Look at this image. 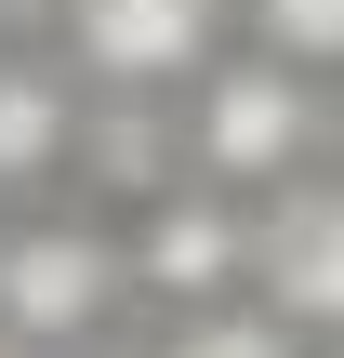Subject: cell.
<instances>
[{
    "mask_svg": "<svg viewBox=\"0 0 344 358\" xmlns=\"http://www.w3.org/2000/svg\"><path fill=\"white\" fill-rule=\"evenodd\" d=\"M119 319H133V239H119V213L27 199L0 226V332L27 358H80V345H119Z\"/></svg>",
    "mask_w": 344,
    "mask_h": 358,
    "instance_id": "cell-1",
    "label": "cell"
},
{
    "mask_svg": "<svg viewBox=\"0 0 344 358\" xmlns=\"http://www.w3.org/2000/svg\"><path fill=\"white\" fill-rule=\"evenodd\" d=\"M172 120H186V173L225 186V199H278V186L318 173V80L278 66L265 40H239L225 66H199L172 93Z\"/></svg>",
    "mask_w": 344,
    "mask_h": 358,
    "instance_id": "cell-2",
    "label": "cell"
},
{
    "mask_svg": "<svg viewBox=\"0 0 344 358\" xmlns=\"http://www.w3.org/2000/svg\"><path fill=\"white\" fill-rule=\"evenodd\" d=\"M66 66L93 93H186L239 53V0H66Z\"/></svg>",
    "mask_w": 344,
    "mask_h": 358,
    "instance_id": "cell-3",
    "label": "cell"
},
{
    "mask_svg": "<svg viewBox=\"0 0 344 358\" xmlns=\"http://www.w3.org/2000/svg\"><path fill=\"white\" fill-rule=\"evenodd\" d=\"M119 239H133V306L146 319H186V306H225V292H252V199H225V186H159L146 213H119Z\"/></svg>",
    "mask_w": 344,
    "mask_h": 358,
    "instance_id": "cell-4",
    "label": "cell"
},
{
    "mask_svg": "<svg viewBox=\"0 0 344 358\" xmlns=\"http://www.w3.org/2000/svg\"><path fill=\"white\" fill-rule=\"evenodd\" d=\"M252 292L292 332L344 345V173H305V186L252 199Z\"/></svg>",
    "mask_w": 344,
    "mask_h": 358,
    "instance_id": "cell-5",
    "label": "cell"
},
{
    "mask_svg": "<svg viewBox=\"0 0 344 358\" xmlns=\"http://www.w3.org/2000/svg\"><path fill=\"white\" fill-rule=\"evenodd\" d=\"M80 120H93V80L40 40H0V199L27 213L40 186H66L80 159Z\"/></svg>",
    "mask_w": 344,
    "mask_h": 358,
    "instance_id": "cell-6",
    "label": "cell"
},
{
    "mask_svg": "<svg viewBox=\"0 0 344 358\" xmlns=\"http://www.w3.org/2000/svg\"><path fill=\"white\" fill-rule=\"evenodd\" d=\"M146 358H318V332H292L265 292H225V306L159 319V345H146Z\"/></svg>",
    "mask_w": 344,
    "mask_h": 358,
    "instance_id": "cell-7",
    "label": "cell"
},
{
    "mask_svg": "<svg viewBox=\"0 0 344 358\" xmlns=\"http://www.w3.org/2000/svg\"><path fill=\"white\" fill-rule=\"evenodd\" d=\"M239 40H265L305 80H344V0H239Z\"/></svg>",
    "mask_w": 344,
    "mask_h": 358,
    "instance_id": "cell-8",
    "label": "cell"
},
{
    "mask_svg": "<svg viewBox=\"0 0 344 358\" xmlns=\"http://www.w3.org/2000/svg\"><path fill=\"white\" fill-rule=\"evenodd\" d=\"M66 27V0H0V40H53Z\"/></svg>",
    "mask_w": 344,
    "mask_h": 358,
    "instance_id": "cell-9",
    "label": "cell"
},
{
    "mask_svg": "<svg viewBox=\"0 0 344 358\" xmlns=\"http://www.w3.org/2000/svg\"><path fill=\"white\" fill-rule=\"evenodd\" d=\"M318 173H344V80H318Z\"/></svg>",
    "mask_w": 344,
    "mask_h": 358,
    "instance_id": "cell-10",
    "label": "cell"
},
{
    "mask_svg": "<svg viewBox=\"0 0 344 358\" xmlns=\"http://www.w3.org/2000/svg\"><path fill=\"white\" fill-rule=\"evenodd\" d=\"M80 358H133V345H80Z\"/></svg>",
    "mask_w": 344,
    "mask_h": 358,
    "instance_id": "cell-11",
    "label": "cell"
},
{
    "mask_svg": "<svg viewBox=\"0 0 344 358\" xmlns=\"http://www.w3.org/2000/svg\"><path fill=\"white\" fill-rule=\"evenodd\" d=\"M0 358H27V345H13V332H0Z\"/></svg>",
    "mask_w": 344,
    "mask_h": 358,
    "instance_id": "cell-12",
    "label": "cell"
}]
</instances>
